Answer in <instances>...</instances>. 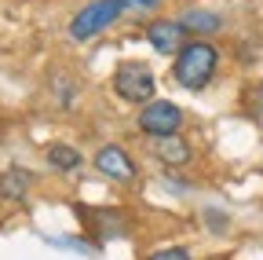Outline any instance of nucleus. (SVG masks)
I'll return each instance as SVG.
<instances>
[{
  "label": "nucleus",
  "instance_id": "obj_1",
  "mask_svg": "<svg viewBox=\"0 0 263 260\" xmlns=\"http://www.w3.org/2000/svg\"><path fill=\"white\" fill-rule=\"evenodd\" d=\"M216 66H219V51L209 44V41H190L179 55H176V66H172V77L190 88V92H201L212 77H216Z\"/></svg>",
  "mask_w": 263,
  "mask_h": 260
},
{
  "label": "nucleus",
  "instance_id": "obj_2",
  "mask_svg": "<svg viewBox=\"0 0 263 260\" xmlns=\"http://www.w3.org/2000/svg\"><path fill=\"white\" fill-rule=\"evenodd\" d=\"M121 11H124L121 0H91V4H84V8L73 15L70 37H73V41H91L95 33H103L106 26H114V22L121 19Z\"/></svg>",
  "mask_w": 263,
  "mask_h": 260
},
{
  "label": "nucleus",
  "instance_id": "obj_3",
  "mask_svg": "<svg viewBox=\"0 0 263 260\" xmlns=\"http://www.w3.org/2000/svg\"><path fill=\"white\" fill-rule=\"evenodd\" d=\"M179 125H183V110L176 103H168V99H150L139 110V132L150 136V140L179 136Z\"/></svg>",
  "mask_w": 263,
  "mask_h": 260
},
{
  "label": "nucleus",
  "instance_id": "obj_4",
  "mask_svg": "<svg viewBox=\"0 0 263 260\" xmlns=\"http://www.w3.org/2000/svg\"><path fill=\"white\" fill-rule=\"evenodd\" d=\"M114 92L124 103H150L154 95V74L146 62H121L114 74Z\"/></svg>",
  "mask_w": 263,
  "mask_h": 260
},
{
  "label": "nucleus",
  "instance_id": "obj_5",
  "mask_svg": "<svg viewBox=\"0 0 263 260\" xmlns=\"http://www.w3.org/2000/svg\"><path fill=\"white\" fill-rule=\"evenodd\" d=\"M146 41H150V48L154 51H161V55H179L190 41H186V26L179 22V19H157V22H150L146 26Z\"/></svg>",
  "mask_w": 263,
  "mask_h": 260
},
{
  "label": "nucleus",
  "instance_id": "obj_6",
  "mask_svg": "<svg viewBox=\"0 0 263 260\" xmlns=\"http://www.w3.org/2000/svg\"><path fill=\"white\" fill-rule=\"evenodd\" d=\"M95 169L103 172V176H110V180H117V183H128V180L139 176L132 154H128L124 147H114V143H106V147L95 150Z\"/></svg>",
  "mask_w": 263,
  "mask_h": 260
},
{
  "label": "nucleus",
  "instance_id": "obj_7",
  "mask_svg": "<svg viewBox=\"0 0 263 260\" xmlns=\"http://www.w3.org/2000/svg\"><path fill=\"white\" fill-rule=\"evenodd\" d=\"M150 154L161 161V165H186L190 161V143L183 136H161V140H150Z\"/></svg>",
  "mask_w": 263,
  "mask_h": 260
},
{
  "label": "nucleus",
  "instance_id": "obj_8",
  "mask_svg": "<svg viewBox=\"0 0 263 260\" xmlns=\"http://www.w3.org/2000/svg\"><path fill=\"white\" fill-rule=\"evenodd\" d=\"M29 187H33V172H29V169L11 165V169L0 172V198H4V202H18V198H26Z\"/></svg>",
  "mask_w": 263,
  "mask_h": 260
},
{
  "label": "nucleus",
  "instance_id": "obj_9",
  "mask_svg": "<svg viewBox=\"0 0 263 260\" xmlns=\"http://www.w3.org/2000/svg\"><path fill=\"white\" fill-rule=\"evenodd\" d=\"M183 26H186V33H194V37H209V33H216V29H223V19L219 15H212V11H186L183 19H179Z\"/></svg>",
  "mask_w": 263,
  "mask_h": 260
},
{
  "label": "nucleus",
  "instance_id": "obj_10",
  "mask_svg": "<svg viewBox=\"0 0 263 260\" xmlns=\"http://www.w3.org/2000/svg\"><path fill=\"white\" fill-rule=\"evenodd\" d=\"M48 161H51L59 172H73V169L84 165V158H81L70 143H51V147H48Z\"/></svg>",
  "mask_w": 263,
  "mask_h": 260
},
{
  "label": "nucleus",
  "instance_id": "obj_11",
  "mask_svg": "<svg viewBox=\"0 0 263 260\" xmlns=\"http://www.w3.org/2000/svg\"><path fill=\"white\" fill-rule=\"evenodd\" d=\"M245 110H249V117L263 128V81H256V84L249 88V103H245Z\"/></svg>",
  "mask_w": 263,
  "mask_h": 260
},
{
  "label": "nucleus",
  "instance_id": "obj_12",
  "mask_svg": "<svg viewBox=\"0 0 263 260\" xmlns=\"http://www.w3.org/2000/svg\"><path fill=\"white\" fill-rule=\"evenodd\" d=\"M150 260H190V253H186L183 246H172V249H161V253H154Z\"/></svg>",
  "mask_w": 263,
  "mask_h": 260
},
{
  "label": "nucleus",
  "instance_id": "obj_13",
  "mask_svg": "<svg viewBox=\"0 0 263 260\" xmlns=\"http://www.w3.org/2000/svg\"><path fill=\"white\" fill-rule=\"evenodd\" d=\"M124 8H139V11H150V8H157L161 0H121Z\"/></svg>",
  "mask_w": 263,
  "mask_h": 260
}]
</instances>
